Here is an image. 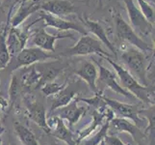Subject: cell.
<instances>
[{
    "label": "cell",
    "instance_id": "1",
    "mask_svg": "<svg viewBox=\"0 0 155 145\" xmlns=\"http://www.w3.org/2000/svg\"><path fill=\"white\" fill-rule=\"evenodd\" d=\"M103 59L108 61L110 65L115 70V72L117 74V78L120 79L122 88L125 89L130 94H132L136 99H139L140 101L143 102V103L154 105V99H153L154 94L152 93V91L149 90L147 86L142 85L127 71L125 67L117 64L110 57H105Z\"/></svg>",
    "mask_w": 155,
    "mask_h": 145
},
{
    "label": "cell",
    "instance_id": "2",
    "mask_svg": "<svg viewBox=\"0 0 155 145\" xmlns=\"http://www.w3.org/2000/svg\"><path fill=\"white\" fill-rule=\"evenodd\" d=\"M58 58H60V56L56 55L55 53L45 51L39 47H25L15 56L11 58L6 69L7 71L13 73L17 72L19 69L45 62L49 59L52 60Z\"/></svg>",
    "mask_w": 155,
    "mask_h": 145
},
{
    "label": "cell",
    "instance_id": "3",
    "mask_svg": "<svg viewBox=\"0 0 155 145\" xmlns=\"http://www.w3.org/2000/svg\"><path fill=\"white\" fill-rule=\"evenodd\" d=\"M120 58L127 71L142 85L147 87V57L145 52L134 47H130L121 52Z\"/></svg>",
    "mask_w": 155,
    "mask_h": 145
},
{
    "label": "cell",
    "instance_id": "4",
    "mask_svg": "<svg viewBox=\"0 0 155 145\" xmlns=\"http://www.w3.org/2000/svg\"><path fill=\"white\" fill-rule=\"evenodd\" d=\"M87 55H97L100 58L112 57L110 53H107L102 47V43L94 37L88 34L82 35L73 47L63 51L60 56L73 57V56H87Z\"/></svg>",
    "mask_w": 155,
    "mask_h": 145
},
{
    "label": "cell",
    "instance_id": "5",
    "mask_svg": "<svg viewBox=\"0 0 155 145\" xmlns=\"http://www.w3.org/2000/svg\"><path fill=\"white\" fill-rule=\"evenodd\" d=\"M115 24L117 35L120 40L127 42L128 44L131 45V47L139 48L143 52L152 50V47L143 39H141L140 36L133 30V28L120 16H117L115 18Z\"/></svg>",
    "mask_w": 155,
    "mask_h": 145
},
{
    "label": "cell",
    "instance_id": "6",
    "mask_svg": "<svg viewBox=\"0 0 155 145\" xmlns=\"http://www.w3.org/2000/svg\"><path fill=\"white\" fill-rule=\"evenodd\" d=\"M101 101L107 107H109L113 111V113L116 114L117 117L131 120V122L134 123L136 126L138 124H143V121L139 117V109L137 105L121 103V102L110 99L103 95H101Z\"/></svg>",
    "mask_w": 155,
    "mask_h": 145
},
{
    "label": "cell",
    "instance_id": "7",
    "mask_svg": "<svg viewBox=\"0 0 155 145\" xmlns=\"http://www.w3.org/2000/svg\"><path fill=\"white\" fill-rule=\"evenodd\" d=\"M24 104L30 120L33 121L37 126H39L46 133H49L50 129L48 124H47L46 111L44 104L36 100L35 97L31 96L30 94L24 97Z\"/></svg>",
    "mask_w": 155,
    "mask_h": 145
},
{
    "label": "cell",
    "instance_id": "8",
    "mask_svg": "<svg viewBox=\"0 0 155 145\" xmlns=\"http://www.w3.org/2000/svg\"><path fill=\"white\" fill-rule=\"evenodd\" d=\"M125 8L127 11L128 19L130 21V26L136 33L139 32L141 35H148L152 32L153 25L149 23L143 17L141 11L135 5L133 0H124ZM138 34V33H137Z\"/></svg>",
    "mask_w": 155,
    "mask_h": 145
},
{
    "label": "cell",
    "instance_id": "9",
    "mask_svg": "<svg viewBox=\"0 0 155 145\" xmlns=\"http://www.w3.org/2000/svg\"><path fill=\"white\" fill-rule=\"evenodd\" d=\"M39 13H40V18L36 21H34V22H38L40 20H42L45 26H49V27L55 28L61 32L74 30L82 35L88 34L87 30H85L83 26H81L78 23L73 22V21L66 20L60 17H56V16L45 13L44 11H39Z\"/></svg>",
    "mask_w": 155,
    "mask_h": 145
},
{
    "label": "cell",
    "instance_id": "10",
    "mask_svg": "<svg viewBox=\"0 0 155 145\" xmlns=\"http://www.w3.org/2000/svg\"><path fill=\"white\" fill-rule=\"evenodd\" d=\"M71 38L74 39L73 34L67 33V32H60L57 34H49L48 32L42 28H39L33 35V44L36 47H39L41 50L54 53L55 52V42L59 39Z\"/></svg>",
    "mask_w": 155,
    "mask_h": 145
},
{
    "label": "cell",
    "instance_id": "11",
    "mask_svg": "<svg viewBox=\"0 0 155 145\" xmlns=\"http://www.w3.org/2000/svg\"><path fill=\"white\" fill-rule=\"evenodd\" d=\"M37 70L39 71L41 77V86L42 84L54 81L68 67V63L62 61L60 58L52 59L50 62H41L35 64ZM40 89V88H39Z\"/></svg>",
    "mask_w": 155,
    "mask_h": 145
},
{
    "label": "cell",
    "instance_id": "12",
    "mask_svg": "<svg viewBox=\"0 0 155 145\" xmlns=\"http://www.w3.org/2000/svg\"><path fill=\"white\" fill-rule=\"evenodd\" d=\"M92 60L95 64V66L98 68L97 80H99L101 83H103L107 88L114 91L115 93H117L124 97H126L128 99H132V100L136 99L132 94H130L129 92H127L125 89L122 88L121 85L117 82V78L114 73H112L110 70L105 68L102 64H101L99 61H97L94 56H92Z\"/></svg>",
    "mask_w": 155,
    "mask_h": 145
},
{
    "label": "cell",
    "instance_id": "13",
    "mask_svg": "<svg viewBox=\"0 0 155 145\" xmlns=\"http://www.w3.org/2000/svg\"><path fill=\"white\" fill-rule=\"evenodd\" d=\"M47 124L50 129L49 135L53 137L64 142L66 145H78L76 136L73 135L71 129L65 124L61 118L53 115L49 119H47Z\"/></svg>",
    "mask_w": 155,
    "mask_h": 145
},
{
    "label": "cell",
    "instance_id": "14",
    "mask_svg": "<svg viewBox=\"0 0 155 145\" xmlns=\"http://www.w3.org/2000/svg\"><path fill=\"white\" fill-rule=\"evenodd\" d=\"M29 38L27 29H18V27H9L6 36V45L11 58L25 48Z\"/></svg>",
    "mask_w": 155,
    "mask_h": 145
},
{
    "label": "cell",
    "instance_id": "15",
    "mask_svg": "<svg viewBox=\"0 0 155 145\" xmlns=\"http://www.w3.org/2000/svg\"><path fill=\"white\" fill-rule=\"evenodd\" d=\"M86 111L87 107L78 105V100L76 97L68 105L58 109L54 112L57 113L55 115L61 118L62 120H67L68 123V128L71 129L73 125L78 123V121L81 119V117L86 113Z\"/></svg>",
    "mask_w": 155,
    "mask_h": 145
},
{
    "label": "cell",
    "instance_id": "16",
    "mask_svg": "<svg viewBox=\"0 0 155 145\" xmlns=\"http://www.w3.org/2000/svg\"><path fill=\"white\" fill-rule=\"evenodd\" d=\"M74 74L80 78H82L85 82L88 84L90 89L95 94H98L97 87V78H98V70L94 62L84 61L80 64V66L74 71Z\"/></svg>",
    "mask_w": 155,
    "mask_h": 145
},
{
    "label": "cell",
    "instance_id": "17",
    "mask_svg": "<svg viewBox=\"0 0 155 145\" xmlns=\"http://www.w3.org/2000/svg\"><path fill=\"white\" fill-rule=\"evenodd\" d=\"M40 11L62 18L73 14L75 12V7L68 0H48L41 4Z\"/></svg>",
    "mask_w": 155,
    "mask_h": 145
},
{
    "label": "cell",
    "instance_id": "18",
    "mask_svg": "<svg viewBox=\"0 0 155 145\" xmlns=\"http://www.w3.org/2000/svg\"><path fill=\"white\" fill-rule=\"evenodd\" d=\"M20 77L18 76L21 87L27 90H33L41 87V77L35 65L18 70Z\"/></svg>",
    "mask_w": 155,
    "mask_h": 145
},
{
    "label": "cell",
    "instance_id": "19",
    "mask_svg": "<svg viewBox=\"0 0 155 145\" xmlns=\"http://www.w3.org/2000/svg\"><path fill=\"white\" fill-rule=\"evenodd\" d=\"M41 3L40 0H30V1L22 2L15 12L13 19L10 20V26L15 28L18 27L29 16L36 12H39L41 9Z\"/></svg>",
    "mask_w": 155,
    "mask_h": 145
},
{
    "label": "cell",
    "instance_id": "20",
    "mask_svg": "<svg viewBox=\"0 0 155 145\" xmlns=\"http://www.w3.org/2000/svg\"><path fill=\"white\" fill-rule=\"evenodd\" d=\"M109 131H114L116 133H127L135 140L137 135L139 136L140 133V129L134 123L124 118L119 117H114L109 121Z\"/></svg>",
    "mask_w": 155,
    "mask_h": 145
},
{
    "label": "cell",
    "instance_id": "21",
    "mask_svg": "<svg viewBox=\"0 0 155 145\" xmlns=\"http://www.w3.org/2000/svg\"><path fill=\"white\" fill-rule=\"evenodd\" d=\"M85 23H86L87 27L89 28V31L92 32V33L97 37V40H99L102 44H104L108 47V50H110V51L112 52V56L117 57V50L115 47V45L112 44V42L109 40L103 26L100 23L97 22V21L91 20L87 18L85 19Z\"/></svg>",
    "mask_w": 155,
    "mask_h": 145
},
{
    "label": "cell",
    "instance_id": "22",
    "mask_svg": "<svg viewBox=\"0 0 155 145\" xmlns=\"http://www.w3.org/2000/svg\"><path fill=\"white\" fill-rule=\"evenodd\" d=\"M76 97H77V93L73 89L69 88L67 85L62 91H60L59 93L53 96L49 112L52 113V112H54L56 109L68 105L71 101L75 99Z\"/></svg>",
    "mask_w": 155,
    "mask_h": 145
},
{
    "label": "cell",
    "instance_id": "23",
    "mask_svg": "<svg viewBox=\"0 0 155 145\" xmlns=\"http://www.w3.org/2000/svg\"><path fill=\"white\" fill-rule=\"evenodd\" d=\"M14 127L15 135H17L19 141L23 145H41L38 139H37L35 133L31 130H29L27 127L21 125L19 123H15Z\"/></svg>",
    "mask_w": 155,
    "mask_h": 145
},
{
    "label": "cell",
    "instance_id": "24",
    "mask_svg": "<svg viewBox=\"0 0 155 145\" xmlns=\"http://www.w3.org/2000/svg\"><path fill=\"white\" fill-rule=\"evenodd\" d=\"M8 21L9 22H7V25L0 31V71L3 69H6L11 60V56L9 54L6 45V36L8 29L10 27V18Z\"/></svg>",
    "mask_w": 155,
    "mask_h": 145
},
{
    "label": "cell",
    "instance_id": "25",
    "mask_svg": "<svg viewBox=\"0 0 155 145\" xmlns=\"http://www.w3.org/2000/svg\"><path fill=\"white\" fill-rule=\"evenodd\" d=\"M21 90H22V87H21V84L18 80V78L15 74H14L12 76V78H11L10 81V86H9V103L10 105H12L15 101H17L18 97L20 95Z\"/></svg>",
    "mask_w": 155,
    "mask_h": 145
},
{
    "label": "cell",
    "instance_id": "26",
    "mask_svg": "<svg viewBox=\"0 0 155 145\" xmlns=\"http://www.w3.org/2000/svg\"><path fill=\"white\" fill-rule=\"evenodd\" d=\"M68 85L67 82H63V83H58L55 81H51V82H47L42 84L40 87L41 92L46 97H51L54 96L57 93H59L60 91H62L64 88Z\"/></svg>",
    "mask_w": 155,
    "mask_h": 145
},
{
    "label": "cell",
    "instance_id": "27",
    "mask_svg": "<svg viewBox=\"0 0 155 145\" xmlns=\"http://www.w3.org/2000/svg\"><path fill=\"white\" fill-rule=\"evenodd\" d=\"M108 132H109V121H106L101 126L100 130L97 133H94L93 136L88 138L83 145H98L101 141L104 140L105 136L108 135Z\"/></svg>",
    "mask_w": 155,
    "mask_h": 145
},
{
    "label": "cell",
    "instance_id": "28",
    "mask_svg": "<svg viewBox=\"0 0 155 145\" xmlns=\"http://www.w3.org/2000/svg\"><path fill=\"white\" fill-rule=\"evenodd\" d=\"M138 5H139V10L141 11L143 17L148 21L149 23L152 25L154 24V9L152 6H150L146 0H137Z\"/></svg>",
    "mask_w": 155,
    "mask_h": 145
},
{
    "label": "cell",
    "instance_id": "29",
    "mask_svg": "<svg viewBox=\"0 0 155 145\" xmlns=\"http://www.w3.org/2000/svg\"><path fill=\"white\" fill-rule=\"evenodd\" d=\"M105 145H126L120 137L113 135H107L104 138Z\"/></svg>",
    "mask_w": 155,
    "mask_h": 145
},
{
    "label": "cell",
    "instance_id": "30",
    "mask_svg": "<svg viewBox=\"0 0 155 145\" xmlns=\"http://www.w3.org/2000/svg\"><path fill=\"white\" fill-rule=\"evenodd\" d=\"M50 145H66V144L62 141H60V140H58V139L54 138L50 141Z\"/></svg>",
    "mask_w": 155,
    "mask_h": 145
},
{
    "label": "cell",
    "instance_id": "31",
    "mask_svg": "<svg viewBox=\"0 0 155 145\" xmlns=\"http://www.w3.org/2000/svg\"><path fill=\"white\" fill-rule=\"evenodd\" d=\"M0 145H2V137H1V133H0Z\"/></svg>",
    "mask_w": 155,
    "mask_h": 145
},
{
    "label": "cell",
    "instance_id": "32",
    "mask_svg": "<svg viewBox=\"0 0 155 145\" xmlns=\"http://www.w3.org/2000/svg\"><path fill=\"white\" fill-rule=\"evenodd\" d=\"M98 145H105V143H104V140H103V141H101V142H100Z\"/></svg>",
    "mask_w": 155,
    "mask_h": 145
},
{
    "label": "cell",
    "instance_id": "33",
    "mask_svg": "<svg viewBox=\"0 0 155 145\" xmlns=\"http://www.w3.org/2000/svg\"><path fill=\"white\" fill-rule=\"evenodd\" d=\"M137 142H138V144H139V145H143V144L141 143V141H137Z\"/></svg>",
    "mask_w": 155,
    "mask_h": 145
},
{
    "label": "cell",
    "instance_id": "34",
    "mask_svg": "<svg viewBox=\"0 0 155 145\" xmlns=\"http://www.w3.org/2000/svg\"><path fill=\"white\" fill-rule=\"evenodd\" d=\"M25 1H30V0H22V2H25Z\"/></svg>",
    "mask_w": 155,
    "mask_h": 145
},
{
    "label": "cell",
    "instance_id": "35",
    "mask_svg": "<svg viewBox=\"0 0 155 145\" xmlns=\"http://www.w3.org/2000/svg\"><path fill=\"white\" fill-rule=\"evenodd\" d=\"M0 118H1V109H0Z\"/></svg>",
    "mask_w": 155,
    "mask_h": 145
},
{
    "label": "cell",
    "instance_id": "36",
    "mask_svg": "<svg viewBox=\"0 0 155 145\" xmlns=\"http://www.w3.org/2000/svg\"><path fill=\"white\" fill-rule=\"evenodd\" d=\"M12 145H18V144H12Z\"/></svg>",
    "mask_w": 155,
    "mask_h": 145
},
{
    "label": "cell",
    "instance_id": "37",
    "mask_svg": "<svg viewBox=\"0 0 155 145\" xmlns=\"http://www.w3.org/2000/svg\"><path fill=\"white\" fill-rule=\"evenodd\" d=\"M0 3H1V0H0Z\"/></svg>",
    "mask_w": 155,
    "mask_h": 145
},
{
    "label": "cell",
    "instance_id": "38",
    "mask_svg": "<svg viewBox=\"0 0 155 145\" xmlns=\"http://www.w3.org/2000/svg\"><path fill=\"white\" fill-rule=\"evenodd\" d=\"M0 31H1V30H0Z\"/></svg>",
    "mask_w": 155,
    "mask_h": 145
}]
</instances>
